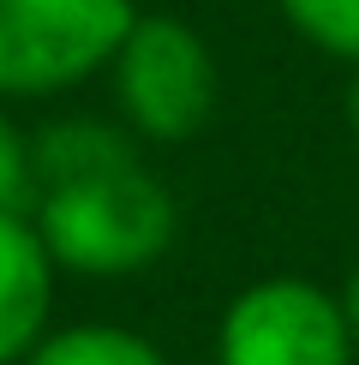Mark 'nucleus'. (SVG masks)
<instances>
[{
	"label": "nucleus",
	"instance_id": "nucleus-1",
	"mask_svg": "<svg viewBox=\"0 0 359 365\" xmlns=\"http://www.w3.org/2000/svg\"><path fill=\"white\" fill-rule=\"evenodd\" d=\"M30 222L66 276L120 282V276H144L150 264L168 257L180 234V204L156 168L126 156L108 168L36 186Z\"/></svg>",
	"mask_w": 359,
	"mask_h": 365
},
{
	"label": "nucleus",
	"instance_id": "nucleus-2",
	"mask_svg": "<svg viewBox=\"0 0 359 365\" xmlns=\"http://www.w3.org/2000/svg\"><path fill=\"white\" fill-rule=\"evenodd\" d=\"M108 72H114V102H120L126 132H138L150 144L198 138L222 96V72H216L209 42L168 12H138L120 54L108 60Z\"/></svg>",
	"mask_w": 359,
	"mask_h": 365
},
{
	"label": "nucleus",
	"instance_id": "nucleus-3",
	"mask_svg": "<svg viewBox=\"0 0 359 365\" xmlns=\"http://www.w3.org/2000/svg\"><path fill=\"white\" fill-rule=\"evenodd\" d=\"M132 0H0V102H36L108 72Z\"/></svg>",
	"mask_w": 359,
	"mask_h": 365
},
{
	"label": "nucleus",
	"instance_id": "nucleus-4",
	"mask_svg": "<svg viewBox=\"0 0 359 365\" xmlns=\"http://www.w3.org/2000/svg\"><path fill=\"white\" fill-rule=\"evenodd\" d=\"M359 341L335 287L264 276L239 287L216 324V365H353Z\"/></svg>",
	"mask_w": 359,
	"mask_h": 365
},
{
	"label": "nucleus",
	"instance_id": "nucleus-5",
	"mask_svg": "<svg viewBox=\"0 0 359 365\" xmlns=\"http://www.w3.org/2000/svg\"><path fill=\"white\" fill-rule=\"evenodd\" d=\"M54 282L60 264L30 210H0V365H24V354L54 329Z\"/></svg>",
	"mask_w": 359,
	"mask_h": 365
},
{
	"label": "nucleus",
	"instance_id": "nucleus-6",
	"mask_svg": "<svg viewBox=\"0 0 359 365\" xmlns=\"http://www.w3.org/2000/svg\"><path fill=\"white\" fill-rule=\"evenodd\" d=\"M24 365H174L144 329L126 324H66L48 329L24 354Z\"/></svg>",
	"mask_w": 359,
	"mask_h": 365
},
{
	"label": "nucleus",
	"instance_id": "nucleus-7",
	"mask_svg": "<svg viewBox=\"0 0 359 365\" xmlns=\"http://www.w3.org/2000/svg\"><path fill=\"white\" fill-rule=\"evenodd\" d=\"M276 6L311 48L359 66V0H276Z\"/></svg>",
	"mask_w": 359,
	"mask_h": 365
},
{
	"label": "nucleus",
	"instance_id": "nucleus-8",
	"mask_svg": "<svg viewBox=\"0 0 359 365\" xmlns=\"http://www.w3.org/2000/svg\"><path fill=\"white\" fill-rule=\"evenodd\" d=\"M36 204V168H30V138L12 126L0 108V210H30Z\"/></svg>",
	"mask_w": 359,
	"mask_h": 365
},
{
	"label": "nucleus",
	"instance_id": "nucleus-9",
	"mask_svg": "<svg viewBox=\"0 0 359 365\" xmlns=\"http://www.w3.org/2000/svg\"><path fill=\"white\" fill-rule=\"evenodd\" d=\"M341 306H348V324H353V341H359V264L348 269V287H341Z\"/></svg>",
	"mask_w": 359,
	"mask_h": 365
},
{
	"label": "nucleus",
	"instance_id": "nucleus-10",
	"mask_svg": "<svg viewBox=\"0 0 359 365\" xmlns=\"http://www.w3.org/2000/svg\"><path fill=\"white\" fill-rule=\"evenodd\" d=\"M348 132H353V144H359V66H353V78H348Z\"/></svg>",
	"mask_w": 359,
	"mask_h": 365
}]
</instances>
